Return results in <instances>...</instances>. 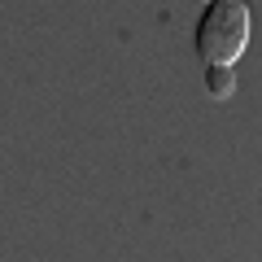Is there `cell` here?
I'll list each match as a JSON object with an SVG mask.
<instances>
[{
	"label": "cell",
	"instance_id": "1",
	"mask_svg": "<svg viewBox=\"0 0 262 262\" xmlns=\"http://www.w3.org/2000/svg\"><path fill=\"white\" fill-rule=\"evenodd\" d=\"M245 44H249V9L241 0H214L196 22V53L206 57V66L232 70Z\"/></svg>",
	"mask_w": 262,
	"mask_h": 262
},
{
	"label": "cell",
	"instance_id": "2",
	"mask_svg": "<svg viewBox=\"0 0 262 262\" xmlns=\"http://www.w3.org/2000/svg\"><path fill=\"white\" fill-rule=\"evenodd\" d=\"M206 88H210V96H232V70L210 66L206 70Z\"/></svg>",
	"mask_w": 262,
	"mask_h": 262
}]
</instances>
